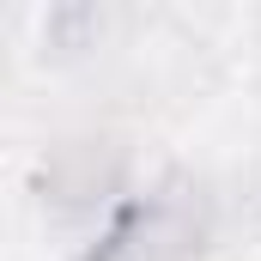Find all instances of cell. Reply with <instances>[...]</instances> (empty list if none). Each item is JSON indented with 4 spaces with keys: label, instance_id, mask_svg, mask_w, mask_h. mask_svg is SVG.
<instances>
[{
    "label": "cell",
    "instance_id": "cell-1",
    "mask_svg": "<svg viewBox=\"0 0 261 261\" xmlns=\"http://www.w3.org/2000/svg\"><path fill=\"white\" fill-rule=\"evenodd\" d=\"M195 243V219L182 213V200L158 195L152 206H140L128 225L110 237V255L103 261H170Z\"/></svg>",
    "mask_w": 261,
    "mask_h": 261
}]
</instances>
